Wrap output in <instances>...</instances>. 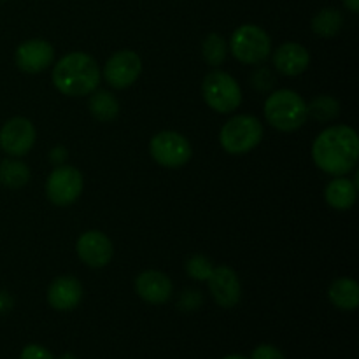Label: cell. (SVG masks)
<instances>
[{
	"mask_svg": "<svg viewBox=\"0 0 359 359\" xmlns=\"http://www.w3.org/2000/svg\"><path fill=\"white\" fill-rule=\"evenodd\" d=\"M251 81H252V86H255L258 91H269L270 88L273 86L276 77H273L272 70L270 69H266V67H259V69L255 70Z\"/></svg>",
	"mask_w": 359,
	"mask_h": 359,
	"instance_id": "d4e9b609",
	"label": "cell"
},
{
	"mask_svg": "<svg viewBox=\"0 0 359 359\" xmlns=\"http://www.w3.org/2000/svg\"><path fill=\"white\" fill-rule=\"evenodd\" d=\"M312 160L316 167L330 175H347L356 168L359 139L353 126L333 125L323 130L312 142Z\"/></svg>",
	"mask_w": 359,
	"mask_h": 359,
	"instance_id": "6da1fadb",
	"label": "cell"
},
{
	"mask_svg": "<svg viewBox=\"0 0 359 359\" xmlns=\"http://www.w3.org/2000/svg\"><path fill=\"white\" fill-rule=\"evenodd\" d=\"M102 70L88 53L74 51L58 60L53 69V84L67 97H84L100 84Z\"/></svg>",
	"mask_w": 359,
	"mask_h": 359,
	"instance_id": "7a4b0ae2",
	"label": "cell"
},
{
	"mask_svg": "<svg viewBox=\"0 0 359 359\" xmlns=\"http://www.w3.org/2000/svg\"><path fill=\"white\" fill-rule=\"evenodd\" d=\"M30 181V168L20 160H4L0 163V184L11 189H20Z\"/></svg>",
	"mask_w": 359,
	"mask_h": 359,
	"instance_id": "44dd1931",
	"label": "cell"
},
{
	"mask_svg": "<svg viewBox=\"0 0 359 359\" xmlns=\"http://www.w3.org/2000/svg\"><path fill=\"white\" fill-rule=\"evenodd\" d=\"M272 62L277 72L287 77H294L300 76L309 69L311 55H309L307 48H304L298 42H284L276 49Z\"/></svg>",
	"mask_w": 359,
	"mask_h": 359,
	"instance_id": "2e32d148",
	"label": "cell"
},
{
	"mask_svg": "<svg viewBox=\"0 0 359 359\" xmlns=\"http://www.w3.org/2000/svg\"><path fill=\"white\" fill-rule=\"evenodd\" d=\"M312 32L319 37L332 39L342 30L344 27V16L339 9L335 7H325L319 11L314 18H312Z\"/></svg>",
	"mask_w": 359,
	"mask_h": 359,
	"instance_id": "ffe728a7",
	"label": "cell"
},
{
	"mask_svg": "<svg viewBox=\"0 0 359 359\" xmlns=\"http://www.w3.org/2000/svg\"><path fill=\"white\" fill-rule=\"evenodd\" d=\"M0 2H7V0H0Z\"/></svg>",
	"mask_w": 359,
	"mask_h": 359,
	"instance_id": "836d02e7",
	"label": "cell"
},
{
	"mask_svg": "<svg viewBox=\"0 0 359 359\" xmlns=\"http://www.w3.org/2000/svg\"><path fill=\"white\" fill-rule=\"evenodd\" d=\"M251 359H286V356H284L283 351L277 349L276 346L262 344V346H258L255 351H252Z\"/></svg>",
	"mask_w": 359,
	"mask_h": 359,
	"instance_id": "4316f807",
	"label": "cell"
},
{
	"mask_svg": "<svg viewBox=\"0 0 359 359\" xmlns=\"http://www.w3.org/2000/svg\"><path fill=\"white\" fill-rule=\"evenodd\" d=\"M340 114V104L337 98L330 95H319L312 98L311 104H307V116L314 118L319 123H330Z\"/></svg>",
	"mask_w": 359,
	"mask_h": 359,
	"instance_id": "7402d4cb",
	"label": "cell"
},
{
	"mask_svg": "<svg viewBox=\"0 0 359 359\" xmlns=\"http://www.w3.org/2000/svg\"><path fill=\"white\" fill-rule=\"evenodd\" d=\"M14 60L21 72L41 74L55 60V48L44 39H30L18 46Z\"/></svg>",
	"mask_w": 359,
	"mask_h": 359,
	"instance_id": "4fadbf2b",
	"label": "cell"
},
{
	"mask_svg": "<svg viewBox=\"0 0 359 359\" xmlns=\"http://www.w3.org/2000/svg\"><path fill=\"white\" fill-rule=\"evenodd\" d=\"M14 307V298L7 291L0 290V316H6L13 311Z\"/></svg>",
	"mask_w": 359,
	"mask_h": 359,
	"instance_id": "f1b7e54d",
	"label": "cell"
},
{
	"mask_svg": "<svg viewBox=\"0 0 359 359\" xmlns=\"http://www.w3.org/2000/svg\"><path fill=\"white\" fill-rule=\"evenodd\" d=\"M230 51L244 65H258L272 53V39L258 25H241L230 37Z\"/></svg>",
	"mask_w": 359,
	"mask_h": 359,
	"instance_id": "8992f818",
	"label": "cell"
},
{
	"mask_svg": "<svg viewBox=\"0 0 359 359\" xmlns=\"http://www.w3.org/2000/svg\"><path fill=\"white\" fill-rule=\"evenodd\" d=\"M20 359H55V356L46 347L37 346V344H30V346H27L21 351Z\"/></svg>",
	"mask_w": 359,
	"mask_h": 359,
	"instance_id": "83f0119b",
	"label": "cell"
},
{
	"mask_svg": "<svg viewBox=\"0 0 359 359\" xmlns=\"http://www.w3.org/2000/svg\"><path fill=\"white\" fill-rule=\"evenodd\" d=\"M209 291L214 302L223 309L237 307L242 298V284L237 272L226 265L214 266L212 273L207 279Z\"/></svg>",
	"mask_w": 359,
	"mask_h": 359,
	"instance_id": "7c38bea8",
	"label": "cell"
},
{
	"mask_svg": "<svg viewBox=\"0 0 359 359\" xmlns=\"http://www.w3.org/2000/svg\"><path fill=\"white\" fill-rule=\"evenodd\" d=\"M344 6L351 11V13H359V0H342Z\"/></svg>",
	"mask_w": 359,
	"mask_h": 359,
	"instance_id": "4dcf8cb0",
	"label": "cell"
},
{
	"mask_svg": "<svg viewBox=\"0 0 359 359\" xmlns=\"http://www.w3.org/2000/svg\"><path fill=\"white\" fill-rule=\"evenodd\" d=\"M135 291L147 304L161 305L170 300L174 286L167 273L158 272V270H146L137 276Z\"/></svg>",
	"mask_w": 359,
	"mask_h": 359,
	"instance_id": "5bb4252c",
	"label": "cell"
},
{
	"mask_svg": "<svg viewBox=\"0 0 359 359\" xmlns=\"http://www.w3.org/2000/svg\"><path fill=\"white\" fill-rule=\"evenodd\" d=\"M263 125L256 116L237 114L228 119L219 132V144L228 154H245L259 146Z\"/></svg>",
	"mask_w": 359,
	"mask_h": 359,
	"instance_id": "277c9868",
	"label": "cell"
},
{
	"mask_svg": "<svg viewBox=\"0 0 359 359\" xmlns=\"http://www.w3.org/2000/svg\"><path fill=\"white\" fill-rule=\"evenodd\" d=\"M140 72H142L140 56L132 49H121L109 56L102 70V77L107 81L109 86L125 90L139 79Z\"/></svg>",
	"mask_w": 359,
	"mask_h": 359,
	"instance_id": "9c48e42d",
	"label": "cell"
},
{
	"mask_svg": "<svg viewBox=\"0 0 359 359\" xmlns=\"http://www.w3.org/2000/svg\"><path fill=\"white\" fill-rule=\"evenodd\" d=\"M223 359H248V358L241 356V354H230V356H224Z\"/></svg>",
	"mask_w": 359,
	"mask_h": 359,
	"instance_id": "1f68e13d",
	"label": "cell"
},
{
	"mask_svg": "<svg viewBox=\"0 0 359 359\" xmlns=\"http://www.w3.org/2000/svg\"><path fill=\"white\" fill-rule=\"evenodd\" d=\"M76 251L81 262L90 269H104L111 263L112 255H114L111 238L104 231L98 230H88L79 235L76 242Z\"/></svg>",
	"mask_w": 359,
	"mask_h": 359,
	"instance_id": "8fae6325",
	"label": "cell"
},
{
	"mask_svg": "<svg viewBox=\"0 0 359 359\" xmlns=\"http://www.w3.org/2000/svg\"><path fill=\"white\" fill-rule=\"evenodd\" d=\"M358 198V182L347 179L346 175L332 179L325 188V200L332 209L349 210L353 209Z\"/></svg>",
	"mask_w": 359,
	"mask_h": 359,
	"instance_id": "e0dca14e",
	"label": "cell"
},
{
	"mask_svg": "<svg viewBox=\"0 0 359 359\" xmlns=\"http://www.w3.org/2000/svg\"><path fill=\"white\" fill-rule=\"evenodd\" d=\"M67 156H69V153H67V149L63 146H56L55 149H51V153H49V160H51L56 167L65 163Z\"/></svg>",
	"mask_w": 359,
	"mask_h": 359,
	"instance_id": "f546056e",
	"label": "cell"
},
{
	"mask_svg": "<svg viewBox=\"0 0 359 359\" xmlns=\"http://www.w3.org/2000/svg\"><path fill=\"white\" fill-rule=\"evenodd\" d=\"M149 153L153 160L165 168L184 167L193 156L189 140L172 130H163L151 139Z\"/></svg>",
	"mask_w": 359,
	"mask_h": 359,
	"instance_id": "52a82bcc",
	"label": "cell"
},
{
	"mask_svg": "<svg viewBox=\"0 0 359 359\" xmlns=\"http://www.w3.org/2000/svg\"><path fill=\"white\" fill-rule=\"evenodd\" d=\"M83 174L70 165H58L53 168L46 181V196L58 207H69L83 193Z\"/></svg>",
	"mask_w": 359,
	"mask_h": 359,
	"instance_id": "ba28073f",
	"label": "cell"
},
{
	"mask_svg": "<svg viewBox=\"0 0 359 359\" xmlns=\"http://www.w3.org/2000/svg\"><path fill=\"white\" fill-rule=\"evenodd\" d=\"M60 359H77V358L74 356L72 353H65V354H62V356H60Z\"/></svg>",
	"mask_w": 359,
	"mask_h": 359,
	"instance_id": "d6a6232c",
	"label": "cell"
},
{
	"mask_svg": "<svg viewBox=\"0 0 359 359\" xmlns=\"http://www.w3.org/2000/svg\"><path fill=\"white\" fill-rule=\"evenodd\" d=\"M228 44L221 34H209L202 42V56L210 67H219L226 60Z\"/></svg>",
	"mask_w": 359,
	"mask_h": 359,
	"instance_id": "603a6c76",
	"label": "cell"
},
{
	"mask_svg": "<svg viewBox=\"0 0 359 359\" xmlns=\"http://www.w3.org/2000/svg\"><path fill=\"white\" fill-rule=\"evenodd\" d=\"M46 298L55 311H74L83 300V284L74 276H60L49 284Z\"/></svg>",
	"mask_w": 359,
	"mask_h": 359,
	"instance_id": "9a60e30c",
	"label": "cell"
},
{
	"mask_svg": "<svg viewBox=\"0 0 359 359\" xmlns=\"http://www.w3.org/2000/svg\"><path fill=\"white\" fill-rule=\"evenodd\" d=\"M37 140V132L30 119L11 118L0 128V149L13 158H21L28 154Z\"/></svg>",
	"mask_w": 359,
	"mask_h": 359,
	"instance_id": "30bf717a",
	"label": "cell"
},
{
	"mask_svg": "<svg viewBox=\"0 0 359 359\" xmlns=\"http://www.w3.org/2000/svg\"><path fill=\"white\" fill-rule=\"evenodd\" d=\"M328 298L340 311H356L359 305V284L351 277H339L330 284Z\"/></svg>",
	"mask_w": 359,
	"mask_h": 359,
	"instance_id": "ac0fdd59",
	"label": "cell"
},
{
	"mask_svg": "<svg viewBox=\"0 0 359 359\" xmlns=\"http://www.w3.org/2000/svg\"><path fill=\"white\" fill-rule=\"evenodd\" d=\"M184 269H186V273H188L191 279L200 280V283H205V280L210 277V273H212L214 265L212 262H210V258H207V256L195 255L191 256V258L186 259Z\"/></svg>",
	"mask_w": 359,
	"mask_h": 359,
	"instance_id": "cb8c5ba5",
	"label": "cell"
},
{
	"mask_svg": "<svg viewBox=\"0 0 359 359\" xmlns=\"http://www.w3.org/2000/svg\"><path fill=\"white\" fill-rule=\"evenodd\" d=\"M202 97L219 114H230L242 104V90L233 76L224 70H212L203 77Z\"/></svg>",
	"mask_w": 359,
	"mask_h": 359,
	"instance_id": "5b68a950",
	"label": "cell"
},
{
	"mask_svg": "<svg viewBox=\"0 0 359 359\" xmlns=\"http://www.w3.org/2000/svg\"><path fill=\"white\" fill-rule=\"evenodd\" d=\"M265 119L279 132H294L307 123V102L293 90H276L266 97Z\"/></svg>",
	"mask_w": 359,
	"mask_h": 359,
	"instance_id": "3957f363",
	"label": "cell"
},
{
	"mask_svg": "<svg viewBox=\"0 0 359 359\" xmlns=\"http://www.w3.org/2000/svg\"><path fill=\"white\" fill-rule=\"evenodd\" d=\"M202 305V293L198 290H186L179 300V309L186 312L196 311Z\"/></svg>",
	"mask_w": 359,
	"mask_h": 359,
	"instance_id": "484cf974",
	"label": "cell"
},
{
	"mask_svg": "<svg viewBox=\"0 0 359 359\" xmlns=\"http://www.w3.org/2000/svg\"><path fill=\"white\" fill-rule=\"evenodd\" d=\"M90 112L95 119L102 123L114 121L119 116V102L111 91L107 90H95L90 93Z\"/></svg>",
	"mask_w": 359,
	"mask_h": 359,
	"instance_id": "d6986e66",
	"label": "cell"
}]
</instances>
